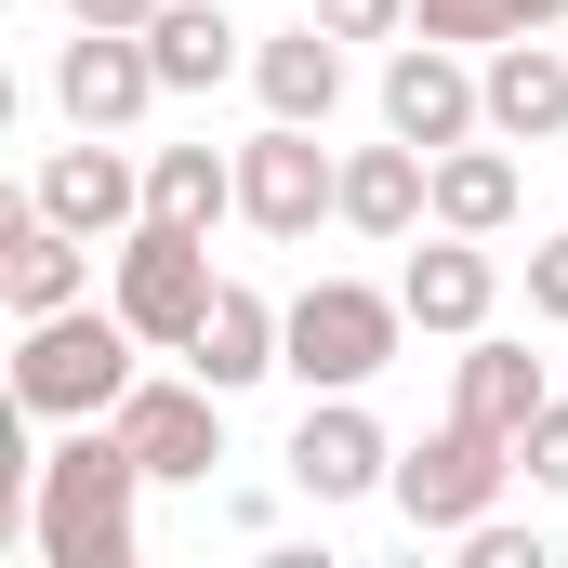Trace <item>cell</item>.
<instances>
[{
    "label": "cell",
    "mask_w": 568,
    "mask_h": 568,
    "mask_svg": "<svg viewBox=\"0 0 568 568\" xmlns=\"http://www.w3.org/2000/svg\"><path fill=\"white\" fill-rule=\"evenodd\" d=\"M159 489L133 463L120 424H80L27 463V529H40V568H133V503Z\"/></svg>",
    "instance_id": "1"
},
{
    "label": "cell",
    "mask_w": 568,
    "mask_h": 568,
    "mask_svg": "<svg viewBox=\"0 0 568 568\" xmlns=\"http://www.w3.org/2000/svg\"><path fill=\"white\" fill-rule=\"evenodd\" d=\"M145 331L120 304H53V317H13V410H40V424H106L120 397H133L145 371Z\"/></svg>",
    "instance_id": "2"
},
{
    "label": "cell",
    "mask_w": 568,
    "mask_h": 568,
    "mask_svg": "<svg viewBox=\"0 0 568 568\" xmlns=\"http://www.w3.org/2000/svg\"><path fill=\"white\" fill-rule=\"evenodd\" d=\"M397 344H410V291H371V278H304L291 291V384L304 397H357V384H384L397 371Z\"/></svg>",
    "instance_id": "3"
},
{
    "label": "cell",
    "mask_w": 568,
    "mask_h": 568,
    "mask_svg": "<svg viewBox=\"0 0 568 568\" xmlns=\"http://www.w3.org/2000/svg\"><path fill=\"white\" fill-rule=\"evenodd\" d=\"M212 225H172V212H145L133 239L106 252V304L145 331V357H185L199 344V317H212Z\"/></svg>",
    "instance_id": "4"
},
{
    "label": "cell",
    "mask_w": 568,
    "mask_h": 568,
    "mask_svg": "<svg viewBox=\"0 0 568 568\" xmlns=\"http://www.w3.org/2000/svg\"><path fill=\"white\" fill-rule=\"evenodd\" d=\"M503 476H516V436H489V424L449 410L424 449H397V489H384V503H397L424 542H463L476 516H503Z\"/></svg>",
    "instance_id": "5"
},
{
    "label": "cell",
    "mask_w": 568,
    "mask_h": 568,
    "mask_svg": "<svg viewBox=\"0 0 568 568\" xmlns=\"http://www.w3.org/2000/svg\"><path fill=\"white\" fill-rule=\"evenodd\" d=\"M239 225L278 239V252H304L317 225H344V159L317 145V120H265L239 145Z\"/></svg>",
    "instance_id": "6"
},
{
    "label": "cell",
    "mask_w": 568,
    "mask_h": 568,
    "mask_svg": "<svg viewBox=\"0 0 568 568\" xmlns=\"http://www.w3.org/2000/svg\"><path fill=\"white\" fill-rule=\"evenodd\" d=\"M384 133H410L436 159V145H476L489 133V80H476V53L463 40H397V67H384Z\"/></svg>",
    "instance_id": "7"
},
{
    "label": "cell",
    "mask_w": 568,
    "mask_h": 568,
    "mask_svg": "<svg viewBox=\"0 0 568 568\" xmlns=\"http://www.w3.org/2000/svg\"><path fill=\"white\" fill-rule=\"evenodd\" d=\"M159 93H172V80H159V40H145V27H80V40L53 53V106H67V133H133Z\"/></svg>",
    "instance_id": "8"
},
{
    "label": "cell",
    "mask_w": 568,
    "mask_h": 568,
    "mask_svg": "<svg viewBox=\"0 0 568 568\" xmlns=\"http://www.w3.org/2000/svg\"><path fill=\"white\" fill-rule=\"evenodd\" d=\"M106 424L133 436V463L159 476V489H212V463H225V384H133Z\"/></svg>",
    "instance_id": "9"
},
{
    "label": "cell",
    "mask_w": 568,
    "mask_h": 568,
    "mask_svg": "<svg viewBox=\"0 0 568 568\" xmlns=\"http://www.w3.org/2000/svg\"><path fill=\"white\" fill-rule=\"evenodd\" d=\"M291 489L304 503H371V489H397V436L371 424L357 397H304V424H291Z\"/></svg>",
    "instance_id": "10"
},
{
    "label": "cell",
    "mask_w": 568,
    "mask_h": 568,
    "mask_svg": "<svg viewBox=\"0 0 568 568\" xmlns=\"http://www.w3.org/2000/svg\"><path fill=\"white\" fill-rule=\"evenodd\" d=\"M27 199H40L53 225H80V239H133V225H145V172L120 159V133H80V145H53Z\"/></svg>",
    "instance_id": "11"
},
{
    "label": "cell",
    "mask_w": 568,
    "mask_h": 568,
    "mask_svg": "<svg viewBox=\"0 0 568 568\" xmlns=\"http://www.w3.org/2000/svg\"><path fill=\"white\" fill-rule=\"evenodd\" d=\"M397 291H410V331H436V344H476V331H489V304H503V265H489V239L436 225L424 252L397 265Z\"/></svg>",
    "instance_id": "12"
},
{
    "label": "cell",
    "mask_w": 568,
    "mask_h": 568,
    "mask_svg": "<svg viewBox=\"0 0 568 568\" xmlns=\"http://www.w3.org/2000/svg\"><path fill=\"white\" fill-rule=\"evenodd\" d=\"M476 80H489V133H503V145H556V133H568V53H556V27L489 40Z\"/></svg>",
    "instance_id": "13"
},
{
    "label": "cell",
    "mask_w": 568,
    "mask_h": 568,
    "mask_svg": "<svg viewBox=\"0 0 568 568\" xmlns=\"http://www.w3.org/2000/svg\"><path fill=\"white\" fill-rule=\"evenodd\" d=\"M344 225H357V239H384V252H397V239H424V225H436V159H424L410 133L357 145V159H344Z\"/></svg>",
    "instance_id": "14"
},
{
    "label": "cell",
    "mask_w": 568,
    "mask_h": 568,
    "mask_svg": "<svg viewBox=\"0 0 568 568\" xmlns=\"http://www.w3.org/2000/svg\"><path fill=\"white\" fill-rule=\"evenodd\" d=\"M93 252H106V239L53 225V212L27 199V212H13V239H0V304H13V317H53V304H93Z\"/></svg>",
    "instance_id": "15"
},
{
    "label": "cell",
    "mask_w": 568,
    "mask_h": 568,
    "mask_svg": "<svg viewBox=\"0 0 568 568\" xmlns=\"http://www.w3.org/2000/svg\"><path fill=\"white\" fill-rule=\"evenodd\" d=\"M185 357H199V384H225V397H239V384H265V371L291 357V304H265L252 278H225V291H212V317H199V344H185Z\"/></svg>",
    "instance_id": "16"
},
{
    "label": "cell",
    "mask_w": 568,
    "mask_h": 568,
    "mask_svg": "<svg viewBox=\"0 0 568 568\" xmlns=\"http://www.w3.org/2000/svg\"><path fill=\"white\" fill-rule=\"evenodd\" d=\"M252 93H265V120H331L344 106V40L304 13V27H265L252 40Z\"/></svg>",
    "instance_id": "17"
},
{
    "label": "cell",
    "mask_w": 568,
    "mask_h": 568,
    "mask_svg": "<svg viewBox=\"0 0 568 568\" xmlns=\"http://www.w3.org/2000/svg\"><path fill=\"white\" fill-rule=\"evenodd\" d=\"M542 397H556V384H542V357H529V344H503V331H476V344L449 357V410H463V424H489V436H529Z\"/></svg>",
    "instance_id": "18"
},
{
    "label": "cell",
    "mask_w": 568,
    "mask_h": 568,
    "mask_svg": "<svg viewBox=\"0 0 568 568\" xmlns=\"http://www.w3.org/2000/svg\"><path fill=\"white\" fill-rule=\"evenodd\" d=\"M516 145L503 133H476V145H436V225H463V239H503L516 225Z\"/></svg>",
    "instance_id": "19"
},
{
    "label": "cell",
    "mask_w": 568,
    "mask_h": 568,
    "mask_svg": "<svg viewBox=\"0 0 568 568\" xmlns=\"http://www.w3.org/2000/svg\"><path fill=\"white\" fill-rule=\"evenodd\" d=\"M145 212L225 225V212H239V145H159V159H145Z\"/></svg>",
    "instance_id": "20"
},
{
    "label": "cell",
    "mask_w": 568,
    "mask_h": 568,
    "mask_svg": "<svg viewBox=\"0 0 568 568\" xmlns=\"http://www.w3.org/2000/svg\"><path fill=\"white\" fill-rule=\"evenodd\" d=\"M145 40H159V80H172V93H212V80L239 67L225 0H159V27H145Z\"/></svg>",
    "instance_id": "21"
},
{
    "label": "cell",
    "mask_w": 568,
    "mask_h": 568,
    "mask_svg": "<svg viewBox=\"0 0 568 568\" xmlns=\"http://www.w3.org/2000/svg\"><path fill=\"white\" fill-rule=\"evenodd\" d=\"M410 27H424V40H463V53L516 40V13H503V0H410Z\"/></svg>",
    "instance_id": "22"
},
{
    "label": "cell",
    "mask_w": 568,
    "mask_h": 568,
    "mask_svg": "<svg viewBox=\"0 0 568 568\" xmlns=\"http://www.w3.org/2000/svg\"><path fill=\"white\" fill-rule=\"evenodd\" d=\"M516 476L568 503V397H542V410H529V436H516Z\"/></svg>",
    "instance_id": "23"
},
{
    "label": "cell",
    "mask_w": 568,
    "mask_h": 568,
    "mask_svg": "<svg viewBox=\"0 0 568 568\" xmlns=\"http://www.w3.org/2000/svg\"><path fill=\"white\" fill-rule=\"evenodd\" d=\"M331 40H410V0H317Z\"/></svg>",
    "instance_id": "24"
},
{
    "label": "cell",
    "mask_w": 568,
    "mask_h": 568,
    "mask_svg": "<svg viewBox=\"0 0 568 568\" xmlns=\"http://www.w3.org/2000/svg\"><path fill=\"white\" fill-rule=\"evenodd\" d=\"M529 317H556V331H568V225H556V239H529Z\"/></svg>",
    "instance_id": "25"
},
{
    "label": "cell",
    "mask_w": 568,
    "mask_h": 568,
    "mask_svg": "<svg viewBox=\"0 0 568 568\" xmlns=\"http://www.w3.org/2000/svg\"><path fill=\"white\" fill-rule=\"evenodd\" d=\"M463 568H542V542L503 529V516H476V529H463Z\"/></svg>",
    "instance_id": "26"
},
{
    "label": "cell",
    "mask_w": 568,
    "mask_h": 568,
    "mask_svg": "<svg viewBox=\"0 0 568 568\" xmlns=\"http://www.w3.org/2000/svg\"><path fill=\"white\" fill-rule=\"evenodd\" d=\"M80 27H159V0H67Z\"/></svg>",
    "instance_id": "27"
},
{
    "label": "cell",
    "mask_w": 568,
    "mask_h": 568,
    "mask_svg": "<svg viewBox=\"0 0 568 568\" xmlns=\"http://www.w3.org/2000/svg\"><path fill=\"white\" fill-rule=\"evenodd\" d=\"M503 13H516V40H529V27H556V13H568V0H503Z\"/></svg>",
    "instance_id": "28"
}]
</instances>
